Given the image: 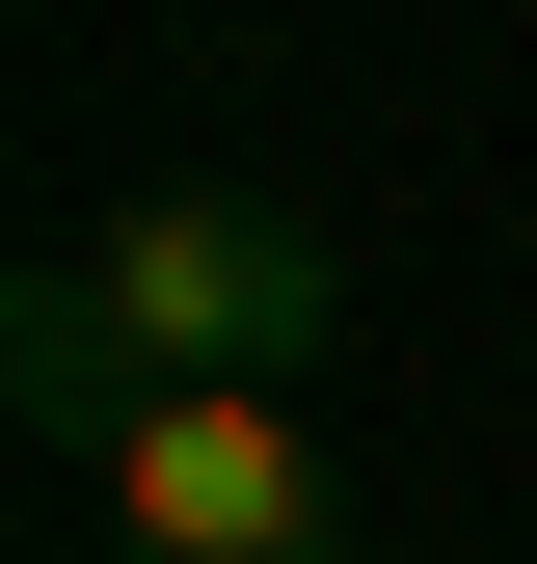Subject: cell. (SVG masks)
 Returning a JSON list of instances; mask_svg holds the SVG:
<instances>
[{
  "label": "cell",
  "instance_id": "6da1fadb",
  "mask_svg": "<svg viewBox=\"0 0 537 564\" xmlns=\"http://www.w3.org/2000/svg\"><path fill=\"white\" fill-rule=\"evenodd\" d=\"M81 296L134 349V403H296V349L350 323V242H322L296 188H134L81 242Z\"/></svg>",
  "mask_w": 537,
  "mask_h": 564
},
{
  "label": "cell",
  "instance_id": "7a4b0ae2",
  "mask_svg": "<svg viewBox=\"0 0 537 564\" xmlns=\"http://www.w3.org/2000/svg\"><path fill=\"white\" fill-rule=\"evenodd\" d=\"M108 564H350V457H322L296 403H134Z\"/></svg>",
  "mask_w": 537,
  "mask_h": 564
}]
</instances>
